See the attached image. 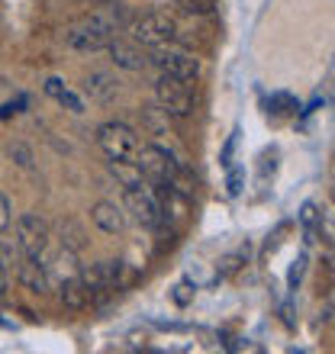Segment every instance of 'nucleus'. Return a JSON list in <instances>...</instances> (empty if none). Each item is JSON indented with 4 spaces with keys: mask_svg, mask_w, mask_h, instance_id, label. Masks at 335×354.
Segmentation results:
<instances>
[{
    "mask_svg": "<svg viewBox=\"0 0 335 354\" xmlns=\"http://www.w3.org/2000/svg\"><path fill=\"white\" fill-rule=\"evenodd\" d=\"M17 280L29 293H39V297L52 290V280H48V270H46V264H42V258H23V261L17 264Z\"/></svg>",
    "mask_w": 335,
    "mask_h": 354,
    "instance_id": "9b49d317",
    "label": "nucleus"
},
{
    "mask_svg": "<svg viewBox=\"0 0 335 354\" xmlns=\"http://www.w3.org/2000/svg\"><path fill=\"white\" fill-rule=\"evenodd\" d=\"M300 219H303V225H313V223H316V203H307V206H303Z\"/></svg>",
    "mask_w": 335,
    "mask_h": 354,
    "instance_id": "c85d7f7f",
    "label": "nucleus"
},
{
    "mask_svg": "<svg viewBox=\"0 0 335 354\" xmlns=\"http://www.w3.org/2000/svg\"><path fill=\"white\" fill-rule=\"evenodd\" d=\"M110 171L116 174V180H120L126 190H132V187H145L149 180H145V174H142L139 161L136 158H110Z\"/></svg>",
    "mask_w": 335,
    "mask_h": 354,
    "instance_id": "4468645a",
    "label": "nucleus"
},
{
    "mask_svg": "<svg viewBox=\"0 0 335 354\" xmlns=\"http://www.w3.org/2000/svg\"><path fill=\"white\" fill-rule=\"evenodd\" d=\"M303 268H307V254H300L297 261H293V268H290V277H287V283H290V290H297V283H300V277H303Z\"/></svg>",
    "mask_w": 335,
    "mask_h": 354,
    "instance_id": "393cba45",
    "label": "nucleus"
},
{
    "mask_svg": "<svg viewBox=\"0 0 335 354\" xmlns=\"http://www.w3.org/2000/svg\"><path fill=\"white\" fill-rule=\"evenodd\" d=\"M10 158H17V165H23V168H29V165H33L26 145H10Z\"/></svg>",
    "mask_w": 335,
    "mask_h": 354,
    "instance_id": "a878e982",
    "label": "nucleus"
},
{
    "mask_svg": "<svg viewBox=\"0 0 335 354\" xmlns=\"http://www.w3.org/2000/svg\"><path fill=\"white\" fill-rule=\"evenodd\" d=\"M46 270H48V280H55V283H62V280L81 274L78 258H75V248H65V245H62V252L52 258V264H46Z\"/></svg>",
    "mask_w": 335,
    "mask_h": 354,
    "instance_id": "2eb2a0df",
    "label": "nucleus"
},
{
    "mask_svg": "<svg viewBox=\"0 0 335 354\" xmlns=\"http://www.w3.org/2000/svg\"><path fill=\"white\" fill-rule=\"evenodd\" d=\"M84 93L91 100H100V103H110L116 93H120V81L110 75V71H91L87 81H84Z\"/></svg>",
    "mask_w": 335,
    "mask_h": 354,
    "instance_id": "ddd939ff",
    "label": "nucleus"
},
{
    "mask_svg": "<svg viewBox=\"0 0 335 354\" xmlns=\"http://www.w3.org/2000/svg\"><path fill=\"white\" fill-rule=\"evenodd\" d=\"M181 7L190 10V13H213L216 0H181Z\"/></svg>",
    "mask_w": 335,
    "mask_h": 354,
    "instance_id": "5701e85b",
    "label": "nucleus"
},
{
    "mask_svg": "<svg viewBox=\"0 0 335 354\" xmlns=\"http://www.w3.org/2000/svg\"><path fill=\"white\" fill-rule=\"evenodd\" d=\"M194 297H197V287L190 283V280H181V283L171 290V299H174L177 306H190V303H194Z\"/></svg>",
    "mask_w": 335,
    "mask_h": 354,
    "instance_id": "412c9836",
    "label": "nucleus"
},
{
    "mask_svg": "<svg viewBox=\"0 0 335 354\" xmlns=\"http://www.w3.org/2000/svg\"><path fill=\"white\" fill-rule=\"evenodd\" d=\"M10 200H7V194H0V232H7V225H10Z\"/></svg>",
    "mask_w": 335,
    "mask_h": 354,
    "instance_id": "bb28decb",
    "label": "nucleus"
},
{
    "mask_svg": "<svg viewBox=\"0 0 335 354\" xmlns=\"http://www.w3.org/2000/svg\"><path fill=\"white\" fill-rule=\"evenodd\" d=\"M293 110H297V100L290 93H271L268 97V113H274V116H287Z\"/></svg>",
    "mask_w": 335,
    "mask_h": 354,
    "instance_id": "aec40b11",
    "label": "nucleus"
},
{
    "mask_svg": "<svg viewBox=\"0 0 335 354\" xmlns=\"http://www.w3.org/2000/svg\"><path fill=\"white\" fill-rule=\"evenodd\" d=\"M123 270H126V264L116 258V261H97L91 264L87 270H81V283L84 290H87V297H107V293H113V290L123 287Z\"/></svg>",
    "mask_w": 335,
    "mask_h": 354,
    "instance_id": "39448f33",
    "label": "nucleus"
},
{
    "mask_svg": "<svg viewBox=\"0 0 335 354\" xmlns=\"http://www.w3.org/2000/svg\"><path fill=\"white\" fill-rule=\"evenodd\" d=\"M235 142H239V132H233V136H229V142H226L223 155H219V161H223L226 168H229V165H233V151H235Z\"/></svg>",
    "mask_w": 335,
    "mask_h": 354,
    "instance_id": "cd10ccee",
    "label": "nucleus"
},
{
    "mask_svg": "<svg viewBox=\"0 0 335 354\" xmlns=\"http://www.w3.org/2000/svg\"><path fill=\"white\" fill-rule=\"evenodd\" d=\"M91 219H93V225L107 235H120L123 229H126V209L116 206V203H110V200H100V203L93 206Z\"/></svg>",
    "mask_w": 335,
    "mask_h": 354,
    "instance_id": "f8f14e48",
    "label": "nucleus"
},
{
    "mask_svg": "<svg viewBox=\"0 0 335 354\" xmlns=\"http://www.w3.org/2000/svg\"><path fill=\"white\" fill-rule=\"evenodd\" d=\"M174 36H177L174 17H168V13H161V10L145 13L142 19H136V23H132V39H136L139 46H145V48L171 46V42H174Z\"/></svg>",
    "mask_w": 335,
    "mask_h": 354,
    "instance_id": "7ed1b4c3",
    "label": "nucleus"
},
{
    "mask_svg": "<svg viewBox=\"0 0 335 354\" xmlns=\"http://www.w3.org/2000/svg\"><path fill=\"white\" fill-rule=\"evenodd\" d=\"M145 126L152 129V136H168V122H171V113L161 110V106H145Z\"/></svg>",
    "mask_w": 335,
    "mask_h": 354,
    "instance_id": "6ab92c4d",
    "label": "nucleus"
},
{
    "mask_svg": "<svg viewBox=\"0 0 335 354\" xmlns=\"http://www.w3.org/2000/svg\"><path fill=\"white\" fill-rule=\"evenodd\" d=\"M58 293H62V303H65L68 309H84L91 303V297H87V290H84V283H81V274L62 280V283H58Z\"/></svg>",
    "mask_w": 335,
    "mask_h": 354,
    "instance_id": "dca6fc26",
    "label": "nucleus"
},
{
    "mask_svg": "<svg viewBox=\"0 0 335 354\" xmlns=\"http://www.w3.org/2000/svg\"><path fill=\"white\" fill-rule=\"evenodd\" d=\"M113 36H116L113 19L87 17L68 32V46L75 48V52H100V48H107L113 42Z\"/></svg>",
    "mask_w": 335,
    "mask_h": 354,
    "instance_id": "f03ea898",
    "label": "nucleus"
},
{
    "mask_svg": "<svg viewBox=\"0 0 335 354\" xmlns=\"http://www.w3.org/2000/svg\"><path fill=\"white\" fill-rule=\"evenodd\" d=\"M242 184H245V171L242 168H233V171H229V177H226V190H229V196L242 194Z\"/></svg>",
    "mask_w": 335,
    "mask_h": 354,
    "instance_id": "4be33fe9",
    "label": "nucleus"
},
{
    "mask_svg": "<svg viewBox=\"0 0 335 354\" xmlns=\"http://www.w3.org/2000/svg\"><path fill=\"white\" fill-rule=\"evenodd\" d=\"M155 97H159L161 110H168L171 116H190V113H194V91L187 87V81L161 75L159 81H155Z\"/></svg>",
    "mask_w": 335,
    "mask_h": 354,
    "instance_id": "6e6552de",
    "label": "nucleus"
},
{
    "mask_svg": "<svg viewBox=\"0 0 335 354\" xmlns=\"http://www.w3.org/2000/svg\"><path fill=\"white\" fill-rule=\"evenodd\" d=\"M7 287H10V270L0 264V297H7Z\"/></svg>",
    "mask_w": 335,
    "mask_h": 354,
    "instance_id": "c756f323",
    "label": "nucleus"
},
{
    "mask_svg": "<svg viewBox=\"0 0 335 354\" xmlns=\"http://www.w3.org/2000/svg\"><path fill=\"white\" fill-rule=\"evenodd\" d=\"M91 3H107V0H91Z\"/></svg>",
    "mask_w": 335,
    "mask_h": 354,
    "instance_id": "7c9ffc66",
    "label": "nucleus"
},
{
    "mask_svg": "<svg viewBox=\"0 0 335 354\" xmlns=\"http://www.w3.org/2000/svg\"><path fill=\"white\" fill-rule=\"evenodd\" d=\"M126 209L142 229H155L161 223V213H159V200L152 194L149 187H132L126 190Z\"/></svg>",
    "mask_w": 335,
    "mask_h": 354,
    "instance_id": "1a4fd4ad",
    "label": "nucleus"
},
{
    "mask_svg": "<svg viewBox=\"0 0 335 354\" xmlns=\"http://www.w3.org/2000/svg\"><path fill=\"white\" fill-rule=\"evenodd\" d=\"M149 65H155L161 75H171V77H177V81H187V84L200 77V62H197L190 52H181V48H168V46L152 48Z\"/></svg>",
    "mask_w": 335,
    "mask_h": 354,
    "instance_id": "20e7f679",
    "label": "nucleus"
},
{
    "mask_svg": "<svg viewBox=\"0 0 335 354\" xmlns=\"http://www.w3.org/2000/svg\"><path fill=\"white\" fill-rule=\"evenodd\" d=\"M23 261V252H19V242H17V235H7V232H0V264L3 268H13L17 270V264Z\"/></svg>",
    "mask_w": 335,
    "mask_h": 354,
    "instance_id": "a211bd4d",
    "label": "nucleus"
},
{
    "mask_svg": "<svg viewBox=\"0 0 335 354\" xmlns=\"http://www.w3.org/2000/svg\"><path fill=\"white\" fill-rule=\"evenodd\" d=\"M107 48H110L113 62L120 68H126V71H145V68H149V52H145V46H139L136 39H132V42L113 39Z\"/></svg>",
    "mask_w": 335,
    "mask_h": 354,
    "instance_id": "9d476101",
    "label": "nucleus"
},
{
    "mask_svg": "<svg viewBox=\"0 0 335 354\" xmlns=\"http://www.w3.org/2000/svg\"><path fill=\"white\" fill-rule=\"evenodd\" d=\"M245 254L248 252H239V254H229V258H223V261H219V274H235V270H239V264L245 261Z\"/></svg>",
    "mask_w": 335,
    "mask_h": 354,
    "instance_id": "b1692460",
    "label": "nucleus"
},
{
    "mask_svg": "<svg viewBox=\"0 0 335 354\" xmlns=\"http://www.w3.org/2000/svg\"><path fill=\"white\" fill-rule=\"evenodd\" d=\"M132 158L139 161V168H142V174H145L149 184H174L177 174L187 171L184 158H181L177 151H171L168 145H155V142L139 145Z\"/></svg>",
    "mask_w": 335,
    "mask_h": 354,
    "instance_id": "f257e3e1",
    "label": "nucleus"
},
{
    "mask_svg": "<svg viewBox=\"0 0 335 354\" xmlns=\"http://www.w3.org/2000/svg\"><path fill=\"white\" fill-rule=\"evenodd\" d=\"M17 242H19V252L23 258H46V248L52 242V235H48V225L39 219L36 213H23L17 219Z\"/></svg>",
    "mask_w": 335,
    "mask_h": 354,
    "instance_id": "0eeeda50",
    "label": "nucleus"
},
{
    "mask_svg": "<svg viewBox=\"0 0 335 354\" xmlns=\"http://www.w3.org/2000/svg\"><path fill=\"white\" fill-rule=\"evenodd\" d=\"M97 145L107 158H132L139 149V136L126 122H103L97 129Z\"/></svg>",
    "mask_w": 335,
    "mask_h": 354,
    "instance_id": "423d86ee",
    "label": "nucleus"
},
{
    "mask_svg": "<svg viewBox=\"0 0 335 354\" xmlns=\"http://www.w3.org/2000/svg\"><path fill=\"white\" fill-rule=\"evenodd\" d=\"M46 93H48V97H55V100L62 103V106H68L71 113H84V103L78 100L71 91H68L62 77H48V81H46Z\"/></svg>",
    "mask_w": 335,
    "mask_h": 354,
    "instance_id": "f3484780",
    "label": "nucleus"
}]
</instances>
